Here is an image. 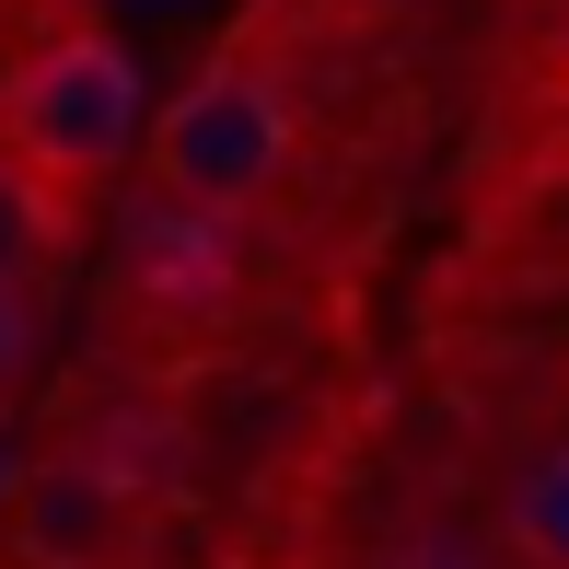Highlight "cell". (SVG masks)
I'll return each instance as SVG.
<instances>
[{"label":"cell","mask_w":569,"mask_h":569,"mask_svg":"<svg viewBox=\"0 0 569 569\" xmlns=\"http://www.w3.org/2000/svg\"><path fill=\"white\" fill-rule=\"evenodd\" d=\"M151 174H163V198H187V210H221V221L256 210V198L291 174V106H279V82H256L244 59L198 70V82L151 117Z\"/></svg>","instance_id":"7a4b0ae2"},{"label":"cell","mask_w":569,"mask_h":569,"mask_svg":"<svg viewBox=\"0 0 569 569\" xmlns=\"http://www.w3.org/2000/svg\"><path fill=\"white\" fill-rule=\"evenodd\" d=\"M140 547V477L106 442H59L0 488V558L12 569H117Z\"/></svg>","instance_id":"3957f363"},{"label":"cell","mask_w":569,"mask_h":569,"mask_svg":"<svg viewBox=\"0 0 569 569\" xmlns=\"http://www.w3.org/2000/svg\"><path fill=\"white\" fill-rule=\"evenodd\" d=\"M396 569H488V547H477V535H442V523H430V535H407V547H396Z\"/></svg>","instance_id":"ba28073f"},{"label":"cell","mask_w":569,"mask_h":569,"mask_svg":"<svg viewBox=\"0 0 569 569\" xmlns=\"http://www.w3.org/2000/svg\"><path fill=\"white\" fill-rule=\"evenodd\" d=\"M140 12H174V0H140Z\"/></svg>","instance_id":"9c48e42d"},{"label":"cell","mask_w":569,"mask_h":569,"mask_svg":"<svg viewBox=\"0 0 569 569\" xmlns=\"http://www.w3.org/2000/svg\"><path fill=\"white\" fill-rule=\"evenodd\" d=\"M23 360H36V291H23V279H0V396L23 383Z\"/></svg>","instance_id":"52a82bcc"},{"label":"cell","mask_w":569,"mask_h":569,"mask_svg":"<svg viewBox=\"0 0 569 569\" xmlns=\"http://www.w3.org/2000/svg\"><path fill=\"white\" fill-rule=\"evenodd\" d=\"M59 198H70V187H47V174L0 140V279L36 291V279L59 268V244H70V210H59Z\"/></svg>","instance_id":"5b68a950"},{"label":"cell","mask_w":569,"mask_h":569,"mask_svg":"<svg viewBox=\"0 0 569 569\" xmlns=\"http://www.w3.org/2000/svg\"><path fill=\"white\" fill-rule=\"evenodd\" d=\"M128 291L163 302V315H210L232 291V221L187 210V198H151V210L128 221Z\"/></svg>","instance_id":"277c9868"},{"label":"cell","mask_w":569,"mask_h":569,"mask_svg":"<svg viewBox=\"0 0 569 569\" xmlns=\"http://www.w3.org/2000/svg\"><path fill=\"white\" fill-rule=\"evenodd\" d=\"M128 140H140V59L106 23H59L12 70V151L47 187H93V174L128 163Z\"/></svg>","instance_id":"6da1fadb"},{"label":"cell","mask_w":569,"mask_h":569,"mask_svg":"<svg viewBox=\"0 0 569 569\" xmlns=\"http://www.w3.org/2000/svg\"><path fill=\"white\" fill-rule=\"evenodd\" d=\"M500 558L511 569H569V442H547L511 477V500H500Z\"/></svg>","instance_id":"8992f818"}]
</instances>
